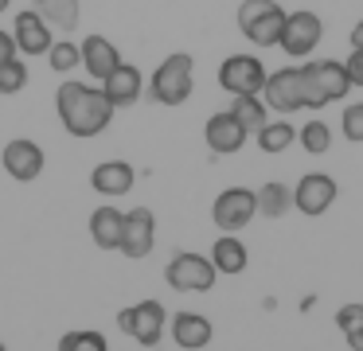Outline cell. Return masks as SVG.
<instances>
[{
  "label": "cell",
  "instance_id": "ba28073f",
  "mask_svg": "<svg viewBox=\"0 0 363 351\" xmlns=\"http://www.w3.org/2000/svg\"><path fill=\"white\" fill-rule=\"evenodd\" d=\"M118 328L125 335H133L141 347H157L164 328H168V312L160 301H137V304L118 312Z\"/></svg>",
  "mask_w": 363,
  "mask_h": 351
},
{
  "label": "cell",
  "instance_id": "9a60e30c",
  "mask_svg": "<svg viewBox=\"0 0 363 351\" xmlns=\"http://www.w3.org/2000/svg\"><path fill=\"white\" fill-rule=\"evenodd\" d=\"M246 137H250V133L238 125V117L230 113V109H223V113H211V117H207V125H203V140H207V148H211L215 156L238 152V148L246 145Z\"/></svg>",
  "mask_w": 363,
  "mask_h": 351
},
{
  "label": "cell",
  "instance_id": "8992f818",
  "mask_svg": "<svg viewBox=\"0 0 363 351\" xmlns=\"http://www.w3.org/2000/svg\"><path fill=\"white\" fill-rule=\"evenodd\" d=\"M215 277H219V269L211 265V257L196 254V250L172 254V262H168V269H164V281L176 293H207V289L215 285Z\"/></svg>",
  "mask_w": 363,
  "mask_h": 351
},
{
  "label": "cell",
  "instance_id": "83f0119b",
  "mask_svg": "<svg viewBox=\"0 0 363 351\" xmlns=\"http://www.w3.org/2000/svg\"><path fill=\"white\" fill-rule=\"evenodd\" d=\"M48 62H51L55 74H74V70L82 67V47L71 43V39H55L51 51H48Z\"/></svg>",
  "mask_w": 363,
  "mask_h": 351
},
{
  "label": "cell",
  "instance_id": "9c48e42d",
  "mask_svg": "<svg viewBox=\"0 0 363 351\" xmlns=\"http://www.w3.org/2000/svg\"><path fill=\"white\" fill-rule=\"evenodd\" d=\"M266 62L258 55H227L219 62V86L230 98H242V94H262L266 86Z\"/></svg>",
  "mask_w": 363,
  "mask_h": 351
},
{
  "label": "cell",
  "instance_id": "277c9868",
  "mask_svg": "<svg viewBox=\"0 0 363 351\" xmlns=\"http://www.w3.org/2000/svg\"><path fill=\"white\" fill-rule=\"evenodd\" d=\"M285 16L289 12H285L277 0H242V4H238V31H242L254 47H277Z\"/></svg>",
  "mask_w": 363,
  "mask_h": 351
},
{
  "label": "cell",
  "instance_id": "e0dca14e",
  "mask_svg": "<svg viewBox=\"0 0 363 351\" xmlns=\"http://www.w3.org/2000/svg\"><path fill=\"white\" fill-rule=\"evenodd\" d=\"M106 90V98L113 101V109H129V106H137L141 101V94H145V74L133 67V62H121L118 70H113L106 82H98Z\"/></svg>",
  "mask_w": 363,
  "mask_h": 351
},
{
  "label": "cell",
  "instance_id": "d6986e66",
  "mask_svg": "<svg viewBox=\"0 0 363 351\" xmlns=\"http://www.w3.org/2000/svg\"><path fill=\"white\" fill-rule=\"evenodd\" d=\"M168 328H172L176 347H184V351L207 347V343H211V335H215V324L203 316V312H176Z\"/></svg>",
  "mask_w": 363,
  "mask_h": 351
},
{
  "label": "cell",
  "instance_id": "484cf974",
  "mask_svg": "<svg viewBox=\"0 0 363 351\" xmlns=\"http://www.w3.org/2000/svg\"><path fill=\"white\" fill-rule=\"evenodd\" d=\"M297 140H301V148H305V152L324 156V152L332 148V125L320 121V117H313V121H305V125L297 129Z\"/></svg>",
  "mask_w": 363,
  "mask_h": 351
},
{
  "label": "cell",
  "instance_id": "4316f807",
  "mask_svg": "<svg viewBox=\"0 0 363 351\" xmlns=\"http://www.w3.org/2000/svg\"><path fill=\"white\" fill-rule=\"evenodd\" d=\"M336 328L344 332L347 347L352 351H363V304H344V308L336 312Z\"/></svg>",
  "mask_w": 363,
  "mask_h": 351
},
{
  "label": "cell",
  "instance_id": "ffe728a7",
  "mask_svg": "<svg viewBox=\"0 0 363 351\" xmlns=\"http://www.w3.org/2000/svg\"><path fill=\"white\" fill-rule=\"evenodd\" d=\"M211 265L219 273H227V277H235V273L246 269V262H250V254H246V242L235 238V234H223V238L211 242Z\"/></svg>",
  "mask_w": 363,
  "mask_h": 351
},
{
  "label": "cell",
  "instance_id": "d590c367",
  "mask_svg": "<svg viewBox=\"0 0 363 351\" xmlns=\"http://www.w3.org/2000/svg\"><path fill=\"white\" fill-rule=\"evenodd\" d=\"M0 351H9V347H4V343H0Z\"/></svg>",
  "mask_w": 363,
  "mask_h": 351
},
{
  "label": "cell",
  "instance_id": "4dcf8cb0",
  "mask_svg": "<svg viewBox=\"0 0 363 351\" xmlns=\"http://www.w3.org/2000/svg\"><path fill=\"white\" fill-rule=\"evenodd\" d=\"M340 137L352 140V145H363V101H352L340 113Z\"/></svg>",
  "mask_w": 363,
  "mask_h": 351
},
{
  "label": "cell",
  "instance_id": "1f68e13d",
  "mask_svg": "<svg viewBox=\"0 0 363 351\" xmlns=\"http://www.w3.org/2000/svg\"><path fill=\"white\" fill-rule=\"evenodd\" d=\"M344 67H347V74H352V86H363V51H352Z\"/></svg>",
  "mask_w": 363,
  "mask_h": 351
},
{
  "label": "cell",
  "instance_id": "52a82bcc",
  "mask_svg": "<svg viewBox=\"0 0 363 351\" xmlns=\"http://www.w3.org/2000/svg\"><path fill=\"white\" fill-rule=\"evenodd\" d=\"M320 39H324V20L313 12V8H297V12L285 16V28H281L277 47H281L289 59H308V55L320 47Z\"/></svg>",
  "mask_w": 363,
  "mask_h": 351
},
{
  "label": "cell",
  "instance_id": "6da1fadb",
  "mask_svg": "<svg viewBox=\"0 0 363 351\" xmlns=\"http://www.w3.org/2000/svg\"><path fill=\"white\" fill-rule=\"evenodd\" d=\"M55 109H59L63 129L71 133V137H79V140H90V137H98V133H106V129H110V121H113V113H118L113 101L106 98L102 86L74 82V78L59 82Z\"/></svg>",
  "mask_w": 363,
  "mask_h": 351
},
{
  "label": "cell",
  "instance_id": "7c38bea8",
  "mask_svg": "<svg viewBox=\"0 0 363 351\" xmlns=\"http://www.w3.org/2000/svg\"><path fill=\"white\" fill-rule=\"evenodd\" d=\"M43 164H48L43 148L35 145V140H28V137H16V140H9V145L0 148V168L9 172L12 179H20V184L40 179L43 176Z\"/></svg>",
  "mask_w": 363,
  "mask_h": 351
},
{
  "label": "cell",
  "instance_id": "d6a6232c",
  "mask_svg": "<svg viewBox=\"0 0 363 351\" xmlns=\"http://www.w3.org/2000/svg\"><path fill=\"white\" fill-rule=\"evenodd\" d=\"M16 39H12V31H4V28H0V67H4V62H9V59H16Z\"/></svg>",
  "mask_w": 363,
  "mask_h": 351
},
{
  "label": "cell",
  "instance_id": "f546056e",
  "mask_svg": "<svg viewBox=\"0 0 363 351\" xmlns=\"http://www.w3.org/2000/svg\"><path fill=\"white\" fill-rule=\"evenodd\" d=\"M59 351H110L102 332H67L59 340Z\"/></svg>",
  "mask_w": 363,
  "mask_h": 351
},
{
  "label": "cell",
  "instance_id": "30bf717a",
  "mask_svg": "<svg viewBox=\"0 0 363 351\" xmlns=\"http://www.w3.org/2000/svg\"><path fill=\"white\" fill-rule=\"evenodd\" d=\"M254 215H258V195H254L250 187H227V191H219L211 203V218L223 234L242 230Z\"/></svg>",
  "mask_w": 363,
  "mask_h": 351
},
{
  "label": "cell",
  "instance_id": "7a4b0ae2",
  "mask_svg": "<svg viewBox=\"0 0 363 351\" xmlns=\"http://www.w3.org/2000/svg\"><path fill=\"white\" fill-rule=\"evenodd\" d=\"M145 90L157 106H184L196 90V59L188 51H172L168 59H160V67L152 70Z\"/></svg>",
  "mask_w": 363,
  "mask_h": 351
},
{
  "label": "cell",
  "instance_id": "5b68a950",
  "mask_svg": "<svg viewBox=\"0 0 363 351\" xmlns=\"http://www.w3.org/2000/svg\"><path fill=\"white\" fill-rule=\"evenodd\" d=\"M262 101L269 106V113H297V109H308L305 70H301V67H277V70H269L266 86H262Z\"/></svg>",
  "mask_w": 363,
  "mask_h": 351
},
{
  "label": "cell",
  "instance_id": "44dd1931",
  "mask_svg": "<svg viewBox=\"0 0 363 351\" xmlns=\"http://www.w3.org/2000/svg\"><path fill=\"white\" fill-rule=\"evenodd\" d=\"M121 223H125V215H121L118 207H98L94 215H90V238H94L98 250H118L121 246Z\"/></svg>",
  "mask_w": 363,
  "mask_h": 351
},
{
  "label": "cell",
  "instance_id": "8fae6325",
  "mask_svg": "<svg viewBox=\"0 0 363 351\" xmlns=\"http://www.w3.org/2000/svg\"><path fill=\"white\" fill-rule=\"evenodd\" d=\"M152 246H157V215H152L149 207H133L125 211V223H121V254L133 257V262H141V257L152 254Z\"/></svg>",
  "mask_w": 363,
  "mask_h": 351
},
{
  "label": "cell",
  "instance_id": "cb8c5ba5",
  "mask_svg": "<svg viewBox=\"0 0 363 351\" xmlns=\"http://www.w3.org/2000/svg\"><path fill=\"white\" fill-rule=\"evenodd\" d=\"M230 113L238 117V125H242L250 137L269 121V106L262 101V94H242V98H230Z\"/></svg>",
  "mask_w": 363,
  "mask_h": 351
},
{
  "label": "cell",
  "instance_id": "d4e9b609",
  "mask_svg": "<svg viewBox=\"0 0 363 351\" xmlns=\"http://www.w3.org/2000/svg\"><path fill=\"white\" fill-rule=\"evenodd\" d=\"M254 137H258V148H262V152L277 156V152H285V148L297 140V125L285 121V117H277V121H266V125H262Z\"/></svg>",
  "mask_w": 363,
  "mask_h": 351
},
{
  "label": "cell",
  "instance_id": "f1b7e54d",
  "mask_svg": "<svg viewBox=\"0 0 363 351\" xmlns=\"http://www.w3.org/2000/svg\"><path fill=\"white\" fill-rule=\"evenodd\" d=\"M28 82H32V74H28V62L20 55L0 67V94H20Z\"/></svg>",
  "mask_w": 363,
  "mask_h": 351
},
{
  "label": "cell",
  "instance_id": "603a6c76",
  "mask_svg": "<svg viewBox=\"0 0 363 351\" xmlns=\"http://www.w3.org/2000/svg\"><path fill=\"white\" fill-rule=\"evenodd\" d=\"M254 195H258V215H266V218H281V215L293 211V187L281 184V179L262 184Z\"/></svg>",
  "mask_w": 363,
  "mask_h": 351
},
{
  "label": "cell",
  "instance_id": "e575fe53",
  "mask_svg": "<svg viewBox=\"0 0 363 351\" xmlns=\"http://www.w3.org/2000/svg\"><path fill=\"white\" fill-rule=\"evenodd\" d=\"M9 8H12V0H0V16L9 12Z\"/></svg>",
  "mask_w": 363,
  "mask_h": 351
},
{
  "label": "cell",
  "instance_id": "4fadbf2b",
  "mask_svg": "<svg viewBox=\"0 0 363 351\" xmlns=\"http://www.w3.org/2000/svg\"><path fill=\"white\" fill-rule=\"evenodd\" d=\"M336 195H340V187L328 172H308V176H301L297 187H293V207H297L301 215L316 218L336 203Z\"/></svg>",
  "mask_w": 363,
  "mask_h": 351
},
{
  "label": "cell",
  "instance_id": "ac0fdd59",
  "mask_svg": "<svg viewBox=\"0 0 363 351\" xmlns=\"http://www.w3.org/2000/svg\"><path fill=\"white\" fill-rule=\"evenodd\" d=\"M133 184H137V172H133V164H125V160H102L90 172V187H94L98 195H106V199L129 195Z\"/></svg>",
  "mask_w": 363,
  "mask_h": 351
},
{
  "label": "cell",
  "instance_id": "2e32d148",
  "mask_svg": "<svg viewBox=\"0 0 363 351\" xmlns=\"http://www.w3.org/2000/svg\"><path fill=\"white\" fill-rule=\"evenodd\" d=\"M79 47H82V70H86L94 82H106V78L121 67V51L113 47V39L98 35V31H94V35H86Z\"/></svg>",
  "mask_w": 363,
  "mask_h": 351
},
{
  "label": "cell",
  "instance_id": "3957f363",
  "mask_svg": "<svg viewBox=\"0 0 363 351\" xmlns=\"http://www.w3.org/2000/svg\"><path fill=\"white\" fill-rule=\"evenodd\" d=\"M301 70L308 86V109H324L328 101H344L352 94V74L340 59H308Z\"/></svg>",
  "mask_w": 363,
  "mask_h": 351
},
{
  "label": "cell",
  "instance_id": "836d02e7",
  "mask_svg": "<svg viewBox=\"0 0 363 351\" xmlns=\"http://www.w3.org/2000/svg\"><path fill=\"white\" fill-rule=\"evenodd\" d=\"M347 43H352V51H363V20H355V28L347 31Z\"/></svg>",
  "mask_w": 363,
  "mask_h": 351
},
{
  "label": "cell",
  "instance_id": "5bb4252c",
  "mask_svg": "<svg viewBox=\"0 0 363 351\" xmlns=\"http://www.w3.org/2000/svg\"><path fill=\"white\" fill-rule=\"evenodd\" d=\"M12 39H16V51L20 55H48L51 43H55V31H51V23L43 20L35 8H24V12H16V20H12Z\"/></svg>",
  "mask_w": 363,
  "mask_h": 351
},
{
  "label": "cell",
  "instance_id": "7402d4cb",
  "mask_svg": "<svg viewBox=\"0 0 363 351\" xmlns=\"http://www.w3.org/2000/svg\"><path fill=\"white\" fill-rule=\"evenodd\" d=\"M35 12L51 23V31H74L79 28V16H82V4L79 0H35Z\"/></svg>",
  "mask_w": 363,
  "mask_h": 351
}]
</instances>
